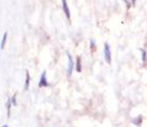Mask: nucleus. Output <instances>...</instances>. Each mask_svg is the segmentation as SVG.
Wrapping results in <instances>:
<instances>
[{"mask_svg": "<svg viewBox=\"0 0 147 127\" xmlns=\"http://www.w3.org/2000/svg\"><path fill=\"white\" fill-rule=\"evenodd\" d=\"M103 53H105V59H106V62L108 64L111 63V50H110V46L108 43L105 44L103 46Z\"/></svg>", "mask_w": 147, "mask_h": 127, "instance_id": "obj_1", "label": "nucleus"}, {"mask_svg": "<svg viewBox=\"0 0 147 127\" xmlns=\"http://www.w3.org/2000/svg\"><path fill=\"white\" fill-rule=\"evenodd\" d=\"M49 86V83L47 82V79H46V72H44L42 76H40V83H38V86L40 88H46V86Z\"/></svg>", "mask_w": 147, "mask_h": 127, "instance_id": "obj_2", "label": "nucleus"}, {"mask_svg": "<svg viewBox=\"0 0 147 127\" xmlns=\"http://www.w3.org/2000/svg\"><path fill=\"white\" fill-rule=\"evenodd\" d=\"M67 58H68V67H67V75L70 76L71 73H73V68H74V62L73 59H71V56L69 53H67Z\"/></svg>", "mask_w": 147, "mask_h": 127, "instance_id": "obj_3", "label": "nucleus"}, {"mask_svg": "<svg viewBox=\"0 0 147 127\" xmlns=\"http://www.w3.org/2000/svg\"><path fill=\"white\" fill-rule=\"evenodd\" d=\"M62 5H63V10H64V13H65V15H66L67 19L69 20V19H70V14H69V9H68V7H67V1H66V0H63Z\"/></svg>", "mask_w": 147, "mask_h": 127, "instance_id": "obj_4", "label": "nucleus"}, {"mask_svg": "<svg viewBox=\"0 0 147 127\" xmlns=\"http://www.w3.org/2000/svg\"><path fill=\"white\" fill-rule=\"evenodd\" d=\"M142 116H138L136 118H134V119L131 120V122H132V124H134V125H136V126H141V124H142Z\"/></svg>", "mask_w": 147, "mask_h": 127, "instance_id": "obj_5", "label": "nucleus"}, {"mask_svg": "<svg viewBox=\"0 0 147 127\" xmlns=\"http://www.w3.org/2000/svg\"><path fill=\"white\" fill-rule=\"evenodd\" d=\"M76 71L79 72V73L81 72V59H80V57H77V64H76Z\"/></svg>", "mask_w": 147, "mask_h": 127, "instance_id": "obj_6", "label": "nucleus"}, {"mask_svg": "<svg viewBox=\"0 0 147 127\" xmlns=\"http://www.w3.org/2000/svg\"><path fill=\"white\" fill-rule=\"evenodd\" d=\"M27 79H26V84H25V90H28L29 89V82H30V75L29 73L27 72Z\"/></svg>", "mask_w": 147, "mask_h": 127, "instance_id": "obj_7", "label": "nucleus"}, {"mask_svg": "<svg viewBox=\"0 0 147 127\" xmlns=\"http://www.w3.org/2000/svg\"><path fill=\"white\" fill-rule=\"evenodd\" d=\"M7 32L3 34V39H2V41H1V49H3L4 45H5V41H7Z\"/></svg>", "mask_w": 147, "mask_h": 127, "instance_id": "obj_8", "label": "nucleus"}, {"mask_svg": "<svg viewBox=\"0 0 147 127\" xmlns=\"http://www.w3.org/2000/svg\"><path fill=\"white\" fill-rule=\"evenodd\" d=\"M140 51L142 52V61L145 62V61H146V50H144V49L141 48Z\"/></svg>", "mask_w": 147, "mask_h": 127, "instance_id": "obj_9", "label": "nucleus"}, {"mask_svg": "<svg viewBox=\"0 0 147 127\" xmlns=\"http://www.w3.org/2000/svg\"><path fill=\"white\" fill-rule=\"evenodd\" d=\"M11 99L7 101V116H10V108H11Z\"/></svg>", "mask_w": 147, "mask_h": 127, "instance_id": "obj_10", "label": "nucleus"}, {"mask_svg": "<svg viewBox=\"0 0 147 127\" xmlns=\"http://www.w3.org/2000/svg\"><path fill=\"white\" fill-rule=\"evenodd\" d=\"M90 42H91V47L94 48V47H95V40H94V39H91Z\"/></svg>", "mask_w": 147, "mask_h": 127, "instance_id": "obj_11", "label": "nucleus"}, {"mask_svg": "<svg viewBox=\"0 0 147 127\" xmlns=\"http://www.w3.org/2000/svg\"><path fill=\"white\" fill-rule=\"evenodd\" d=\"M12 101H13V104H14V106H16V105H17V104H16V97H15V96L12 97Z\"/></svg>", "mask_w": 147, "mask_h": 127, "instance_id": "obj_12", "label": "nucleus"}, {"mask_svg": "<svg viewBox=\"0 0 147 127\" xmlns=\"http://www.w3.org/2000/svg\"><path fill=\"white\" fill-rule=\"evenodd\" d=\"M2 127H9V126H7V124H4V125H3V126H2Z\"/></svg>", "mask_w": 147, "mask_h": 127, "instance_id": "obj_13", "label": "nucleus"}]
</instances>
